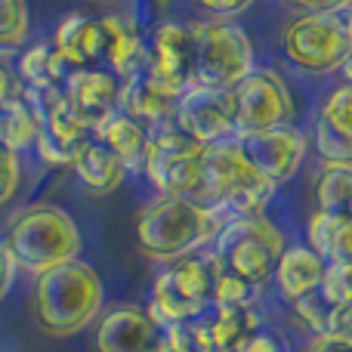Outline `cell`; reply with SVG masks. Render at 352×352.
I'll use <instances>...</instances> for the list:
<instances>
[{
    "instance_id": "6da1fadb",
    "label": "cell",
    "mask_w": 352,
    "mask_h": 352,
    "mask_svg": "<svg viewBox=\"0 0 352 352\" xmlns=\"http://www.w3.org/2000/svg\"><path fill=\"white\" fill-rule=\"evenodd\" d=\"M226 219L217 210L198 204L192 198H173L158 195L140 210L136 219V244L155 263H173L179 256L198 254L201 248H210L213 238Z\"/></svg>"
},
{
    "instance_id": "7a4b0ae2",
    "label": "cell",
    "mask_w": 352,
    "mask_h": 352,
    "mask_svg": "<svg viewBox=\"0 0 352 352\" xmlns=\"http://www.w3.org/2000/svg\"><path fill=\"white\" fill-rule=\"evenodd\" d=\"M102 278L80 256L37 275L34 312L37 324L50 337H72L78 331H84L102 312Z\"/></svg>"
},
{
    "instance_id": "3957f363",
    "label": "cell",
    "mask_w": 352,
    "mask_h": 352,
    "mask_svg": "<svg viewBox=\"0 0 352 352\" xmlns=\"http://www.w3.org/2000/svg\"><path fill=\"white\" fill-rule=\"evenodd\" d=\"M278 188L263 179L244 158L238 140H226L204 152V176H201L198 204L217 210L229 223L235 217L266 213Z\"/></svg>"
},
{
    "instance_id": "277c9868",
    "label": "cell",
    "mask_w": 352,
    "mask_h": 352,
    "mask_svg": "<svg viewBox=\"0 0 352 352\" xmlns=\"http://www.w3.org/2000/svg\"><path fill=\"white\" fill-rule=\"evenodd\" d=\"M285 248L287 238L281 226L266 213H250V217L229 219L207 250L219 269L266 291L272 285V272Z\"/></svg>"
},
{
    "instance_id": "5b68a950",
    "label": "cell",
    "mask_w": 352,
    "mask_h": 352,
    "mask_svg": "<svg viewBox=\"0 0 352 352\" xmlns=\"http://www.w3.org/2000/svg\"><path fill=\"white\" fill-rule=\"evenodd\" d=\"M281 56L300 74L328 78L352 56L349 12H297L281 28Z\"/></svg>"
},
{
    "instance_id": "8992f818",
    "label": "cell",
    "mask_w": 352,
    "mask_h": 352,
    "mask_svg": "<svg viewBox=\"0 0 352 352\" xmlns=\"http://www.w3.org/2000/svg\"><path fill=\"white\" fill-rule=\"evenodd\" d=\"M12 256L22 269L43 275L80 254V229L72 213L56 204H34L19 210L6 232Z\"/></svg>"
},
{
    "instance_id": "52a82bcc",
    "label": "cell",
    "mask_w": 352,
    "mask_h": 352,
    "mask_svg": "<svg viewBox=\"0 0 352 352\" xmlns=\"http://www.w3.org/2000/svg\"><path fill=\"white\" fill-rule=\"evenodd\" d=\"M192 56V87L232 90L256 68L250 34L232 19H198Z\"/></svg>"
},
{
    "instance_id": "ba28073f",
    "label": "cell",
    "mask_w": 352,
    "mask_h": 352,
    "mask_svg": "<svg viewBox=\"0 0 352 352\" xmlns=\"http://www.w3.org/2000/svg\"><path fill=\"white\" fill-rule=\"evenodd\" d=\"M213 294V256L207 254H188L179 260L167 263L158 272L148 294V316L161 328L173 324H188L210 306Z\"/></svg>"
},
{
    "instance_id": "9c48e42d",
    "label": "cell",
    "mask_w": 352,
    "mask_h": 352,
    "mask_svg": "<svg viewBox=\"0 0 352 352\" xmlns=\"http://www.w3.org/2000/svg\"><path fill=\"white\" fill-rule=\"evenodd\" d=\"M204 152L207 148L201 142H195L173 124V127L152 133L142 173L158 188V195L198 201L201 176H204Z\"/></svg>"
},
{
    "instance_id": "30bf717a",
    "label": "cell",
    "mask_w": 352,
    "mask_h": 352,
    "mask_svg": "<svg viewBox=\"0 0 352 352\" xmlns=\"http://www.w3.org/2000/svg\"><path fill=\"white\" fill-rule=\"evenodd\" d=\"M229 96L238 136L285 127V124H294V118H297L294 90L275 68H254L241 84L232 87Z\"/></svg>"
},
{
    "instance_id": "8fae6325",
    "label": "cell",
    "mask_w": 352,
    "mask_h": 352,
    "mask_svg": "<svg viewBox=\"0 0 352 352\" xmlns=\"http://www.w3.org/2000/svg\"><path fill=\"white\" fill-rule=\"evenodd\" d=\"M241 146L244 158L254 164V170L269 179L275 188L287 186L294 176L300 173L306 155H309V136L297 127V124H285V127L272 130H256V133L235 136Z\"/></svg>"
},
{
    "instance_id": "7c38bea8",
    "label": "cell",
    "mask_w": 352,
    "mask_h": 352,
    "mask_svg": "<svg viewBox=\"0 0 352 352\" xmlns=\"http://www.w3.org/2000/svg\"><path fill=\"white\" fill-rule=\"evenodd\" d=\"M192 56H195V31L192 22L167 19L155 25L146 41V72L158 84L173 93H186L192 87Z\"/></svg>"
},
{
    "instance_id": "4fadbf2b",
    "label": "cell",
    "mask_w": 352,
    "mask_h": 352,
    "mask_svg": "<svg viewBox=\"0 0 352 352\" xmlns=\"http://www.w3.org/2000/svg\"><path fill=\"white\" fill-rule=\"evenodd\" d=\"M176 127L204 148L235 140V115H232L229 90H201L188 87L176 102Z\"/></svg>"
},
{
    "instance_id": "5bb4252c",
    "label": "cell",
    "mask_w": 352,
    "mask_h": 352,
    "mask_svg": "<svg viewBox=\"0 0 352 352\" xmlns=\"http://www.w3.org/2000/svg\"><path fill=\"white\" fill-rule=\"evenodd\" d=\"M309 142L322 167H352V84L343 78L318 105Z\"/></svg>"
},
{
    "instance_id": "9a60e30c",
    "label": "cell",
    "mask_w": 352,
    "mask_h": 352,
    "mask_svg": "<svg viewBox=\"0 0 352 352\" xmlns=\"http://www.w3.org/2000/svg\"><path fill=\"white\" fill-rule=\"evenodd\" d=\"M161 334H164V328L148 316V309L124 303L109 309L99 318L96 349L99 352H158Z\"/></svg>"
},
{
    "instance_id": "2e32d148",
    "label": "cell",
    "mask_w": 352,
    "mask_h": 352,
    "mask_svg": "<svg viewBox=\"0 0 352 352\" xmlns=\"http://www.w3.org/2000/svg\"><path fill=\"white\" fill-rule=\"evenodd\" d=\"M192 324L198 352H238L248 337L263 324L256 306H219L210 303Z\"/></svg>"
},
{
    "instance_id": "e0dca14e",
    "label": "cell",
    "mask_w": 352,
    "mask_h": 352,
    "mask_svg": "<svg viewBox=\"0 0 352 352\" xmlns=\"http://www.w3.org/2000/svg\"><path fill=\"white\" fill-rule=\"evenodd\" d=\"M62 90H65L72 109L78 111V118L90 130L96 127L105 115L118 111V102H121V78L99 65L72 68L65 84H62Z\"/></svg>"
},
{
    "instance_id": "ac0fdd59",
    "label": "cell",
    "mask_w": 352,
    "mask_h": 352,
    "mask_svg": "<svg viewBox=\"0 0 352 352\" xmlns=\"http://www.w3.org/2000/svg\"><path fill=\"white\" fill-rule=\"evenodd\" d=\"M176 102H179V93L158 84L146 68L140 74H133V78L121 80V102H118V109L124 115H130L133 121H140L148 130V136L158 133V130L173 127Z\"/></svg>"
},
{
    "instance_id": "d6986e66",
    "label": "cell",
    "mask_w": 352,
    "mask_h": 352,
    "mask_svg": "<svg viewBox=\"0 0 352 352\" xmlns=\"http://www.w3.org/2000/svg\"><path fill=\"white\" fill-rule=\"evenodd\" d=\"M328 263L309 248V244H287L278 256V266L272 272V287L285 306H294L297 300L309 297L324 281Z\"/></svg>"
},
{
    "instance_id": "ffe728a7",
    "label": "cell",
    "mask_w": 352,
    "mask_h": 352,
    "mask_svg": "<svg viewBox=\"0 0 352 352\" xmlns=\"http://www.w3.org/2000/svg\"><path fill=\"white\" fill-rule=\"evenodd\" d=\"M99 28H102V59L99 62H105L111 74L127 80L146 68V41L133 22L121 16H105L99 19Z\"/></svg>"
},
{
    "instance_id": "44dd1931",
    "label": "cell",
    "mask_w": 352,
    "mask_h": 352,
    "mask_svg": "<svg viewBox=\"0 0 352 352\" xmlns=\"http://www.w3.org/2000/svg\"><path fill=\"white\" fill-rule=\"evenodd\" d=\"M53 47L65 59L68 68L99 65V59H102V28H99V19H90L84 12H68L53 34Z\"/></svg>"
},
{
    "instance_id": "7402d4cb",
    "label": "cell",
    "mask_w": 352,
    "mask_h": 352,
    "mask_svg": "<svg viewBox=\"0 0 352 352\" xmlns=\"http://www.w3.org/2000/svg\"><path fill=\"white\" fill-rule=\"evenodd\" d=\"M93 136H96L99 142H105V146L121 158V164L127 167V170H142V167H146V155H148L152 136H148V130L142 127L140 121L124 115L121 109L105 115L102 121L93 127Z\"/></svg>"
},
{
    "instance_id": "603a6c76",
    "label": "cell",
    "mask_w": 352,
    "mask_h": 352,
    "mask_svg": "<svg viewBox=\"0 0 352 352\" xmlns=\"http://www.w3.org/2000/svg\"><path fill=\"white\" fill-rule=\"evenodd\" d=\"M72 170L78 173L80 186H84L90 195L115 192V188H121V182L127 179V173H130L127 167L121 164V158H118L105 142H99L96 136H90V140L84 142V148H80V155H78Z\"/></svg>"
},
{
    "instance_id": "cb8c5ba5",
    "label": "cell",
    "mask_w": 352,
    "mask_h": 352,
    "mask_svg": "<svg viewBox=\"0 0 352 352\" xmlns=\"http://www.w3.org/2000/svg\"><path fill=\"white\" fill-rule=\"evenodd\" d=\"M303 238V244H309L324 263L352 260V213L312 210Z\"/></svg>"
},
{
    "instance_id": "d4e9b609",
    "label": "cell",
    "mask_w": 352,
    "mask_h": 352,
    "mask_svg": "<svg viewBox=\"0 0 352 352\" xmlns=\"http://www.w3.org/2000/svg\"><path fill=\"white\" fill-rule=\"evenodd\" d=\"M72 68L65 65L59 53H56L53 41L34 43L28 47L16 62V74L25 84V90H47V87H62Z\"/></svg>"
},
{
    "instance_id": "484cf974",
    "label": "cell",
    "mask_w": 352,
    "mask_h": 352,
    "mask_svg": "<svg viewBox=\"0 0 352 352\" xmlns=\"http://www.w3.org/2000/svg\"><path fill=\"white\" fill-rule=\"evenodd\" d=\"M291 316L309 331V337L316 334H340V331H349L352 334V316L346 309H340L337 303H331L324 297V291H312L309 297L297 300L291 306Z\"/></svg>"
},
{
    "instance_id": "4316f807",
    "label": "cell",
    "mask_w": 352,
    "mask_h": 352,
    "mask_svg": "<svg viewBox=\"0 0 352 352\" xmlns=\"http://www.w3.org/2000/svg\"><path fill=\"white\" fill-rule=\"evenodd\" d=\"M37 133H41V127H37L34 109L28 105V96L0 109V146L19 155L22 148L37 146Z\"/></svg>"
},
{
    "instance_id": "83f0119b",
    "label": "cell",
    "mask_w": 352,
    "mask_h": 352,
    "mask_svg": "<svg viewBox=\"0 0 352 352\" xmlns=\"http://www.w3.org/2000/svg\"><path fill=\"white\" fill-rule=\"evenodd\" d=\"M316 210L352 213V167H322L316 188Z\"/></svg>"
},
{
    "instance_id": "f1b7e54d",
    "label": "cell",
    "mask_w": 352,
    "mask_h": 352,
    "mask_svg": "<svg viewBox=\"0 0 352 352\" xmlns=\"http://www.w3.org/2000/svg\"><path fill=\"white\" fill-rule=\"evenodd\" d=\"M263 297L260 287L248 285L241 281L238 275L226 272V269L217 266L213 260V294H210V303H219V306H256Z\"/></svg>"
},
{
    "instance_id": "f546056e",
    "label": "cell",
    "mask_w": 352,
    "mask_h": 352,
    "mask_svg": "<svg viewBox=\"0 0 352 352\" xmlns=\"http://www.w3.org/2000/svg\"><path fill=\"white\" fill-rule=\"evenodd\" d=\"M28 37V6L25 0H0V50L19 47Z\"/></svg>"
},
{
    "instance_id": "4dcf8cb0",
    "label": "cell",
    "mask_w": 352,
    "mask_h": 352,
    "mask_svg": "<svg viewBox=\"0 0 352 352\" xmlns=\"http://www.w3.org/2000/svg\"><path fill=\"white\" fill-rule=\"evenodd\" d=\"M322 291H324V297H328L331 303H337L340 309H346L352 316V260L328 263Z\"/></svg>"
},
{
    "instance_id": "1f68e13d",
    "label": "cell",
    "mask_w": 352,
    "mask_h": 352,
    "mask_svg": "<svg viewBox=\"0 0 352 352\" xmlns=\"http://www.w3.org/2000/svg\"><path fill=\"white\" fill-rule=\"evenodd\" d=\"M19 155L12 152V148L0 146V207L6 204V201L16 195L19 188Z\"/></svg>"
},
{
    "instance_id": "d6a6232c",
    "label": "cell",
    "mask_w": 352,
    "mask_h": 352,
    "mask_svg": "<svg viewBox=\"0 0 352 352\" xmlns=\"http://www.w3.org/2000/svg\"><path fill=\"white\" fill-rule=\"evenodd\" d=\"M238 352H291V346H287L285 334H278L275 328L260 324V328L248 337V343H244Z\"/></svg>"
},
{
    "instance_id": "836d02e7",
    "label": "cell",
    "mask_w": 352,
    "mask_h": 352,
    "mask_svg": "<svg viewBox=\"0 0 352 352\" xmlns=\"http://www.w3.org/2000/svg\"><path fill=\"white\" fill-rule=\"evenodd\" d=\"M6 50H0V109L10 102H16V99H25V84L19 80L16 68H10V62L3 59Z\"/></svg>"
},
{
    "instance_id": "e575fe53",
    "label": "cell",
    "mask_w": 352,
    "mask_h": 352,
    "mask_svg": "<svg viewBox=\"0 0 352 352\" xmlns=\"http://www.w3.org/2000/svg\"><path fill=\"white\" fill-rule=\"evenodd\" d=\"M303 352H352V334L340 331V334H316L306 340Z\"/></svg>"
},
{
    "instance_id": "d590c367",
    "label": "cell",
    "mask_w": 352,
    "mask_h": 352,
    "mask_svg": "<svg viewBox=\"0 0 352 352\" xmlns=\"http://www.w3.org/2000/svg\"><path fill=\"white\" fill-rule=\"evenodd\" d=\"M195 3L210 19H232V16H241L244 10H250L256 0H195Z\"/></svg>"
},
{
    "instance_id": "8d00e7d4",
    "label": "cell",
    "mask_w": 352,
    "mask_h": 352,
    "mask_svg": "<svg viewBox=\"0 0 352 352\" xmlns=\"http://www.w3.org/2000/svg\"><path fill=\"white\" fill-rule=\"evenodd\" d=\"M300 12H349L352 0H287Z\"/></svg>"
},
{
    "instance_id": "74e56055",
    "label": "cell",
    "mask_w": 352,
    "mask_h": 352,
    "mask_svg": "<svg viewBox=\"0 0 352 352\" xmlns=\"http://www.w3.org/2000/svg\"><path fill=\"white\" fill-rule=\"evenodd\" d=\"M16 256H12L10 244H6V238H0V300L6 297V291H10L12 278H16Z\"/></svg>"
},
{
    "instance_id": "f35d334b",
    "label": "cell",
    "mask_w": 352,
    "mask_h": 352,
    "mask_svg": "<svg viewBox=\"0 0 352 352\" xmlns=\"http://www.w3.org/2000/svg\"><path fill=\"white\" fill-rule=\"evenodd\" d=\"M340 78H343V80H346V84H352V56H349V62H346V65H343Z\"/></svg>"
},
{
    "instance_id": "ab89813d",
    "label": "cell",
    "mask_w": 352,
    "mask_h": 352,
    "mask_svg": "<svg viewBox=\"0 0 352 352\" xmlns=\"http://www.w3.org/2000/svg\"><path fill=\"white\" fill-rule=\"evenodd\" d=\"M349 16H352V10H349Z\"/></svg>"
}]
</instances>
